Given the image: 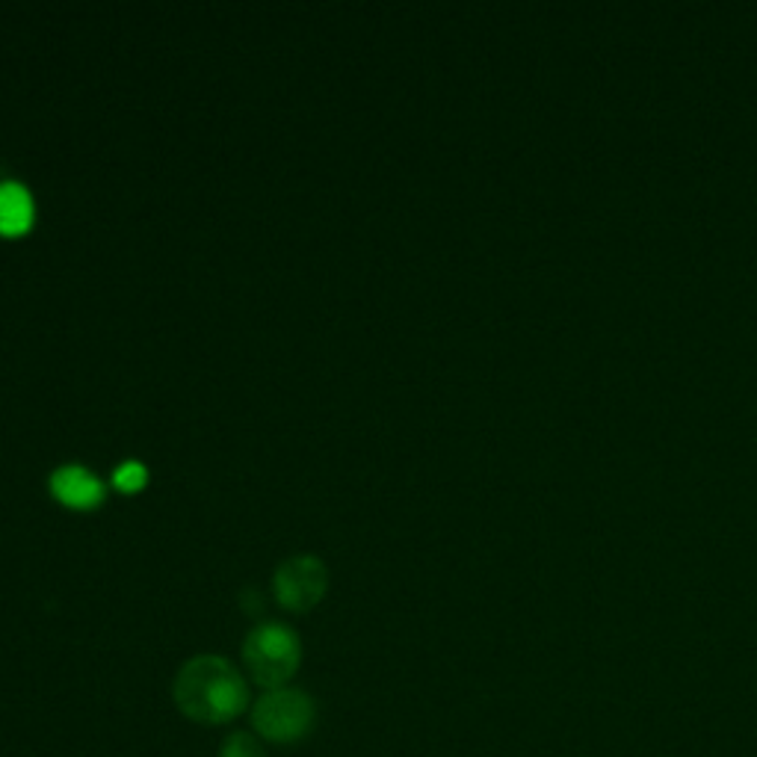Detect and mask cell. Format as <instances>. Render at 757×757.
<instances>
[{"label": "cell", "mask_w": 757, "mask_h": 757, "mask_svg": "<svg viewBox=\"0 0 757 757\" xmlns=\"http://www.w3.org/2000/svg\"><path fill=\"white\" fill-rule=\"evenodd\" d=\"M175 701L184 716L205 725L234 720L243 713L249 690L243 674L222 657H196L175 678Z\"/></svg>", "instance_id": "cell-1"}, {"label": "cell", "mask_w": 757, "mask_h": 757, "mask_svg": "<svg viewBox=\"0 0 757 757\" xmlns=\"http://www.w3.org/2000/svg\"><path fill=\"white\" fill-rule=\"evenodd\" d=\"M51 492L63 506H72V509H92V506L105 501L101 480L86 471V468H80V464H66V468L54 471Z\"/></svg>", "instance_id": "cell-5"}, {"label": "cell", "mask_w": 757, "mask_h": 757, "mask_svg": "<svg viewBox=\"0 0 757 757\" xmlns=\"http://www.w3.org/2000/svg\"><path fill=\"white\" fill-rule=\"evenodd\" d=\"M243 660L252 681L270 690H282L299 669V639L290 627L261 625L246 636Z\"/></svg>", "instance_id": "cell-2"}, {"label": "cell", "mask_w": 757, "mask_h": 757, "mask_svg": "<svg viewBox=\"0 0 757 757\" xmlns=\"http://www.w3.org/2000/svg\"><path fill=\"white\" fill-rule=\"evenodd\" d=\"M33 196L15 180L0 184V237H21L28 234L33 226Z\"/></svg>", "instance_id": "cell-6"}, {"label": "cell", "mask_w": 757, "mask_h": 757, "mask_svg": "<svg viewBox=\"0 0 757 757\" xmlns=\"http://www.w3.org/2000/svg\"><path fill=\"white\" fill-rule=\"evenodd\" d=\"M219 757H266L264 743L252 734H234L222 743V751Z\"/></svg>", "instance_id": "cell-7"}, {"label": "cell", "mask_w": 757, "mask_h": 757, "mask_svg": "<svg viewBox=\"0 0 757 757\" xmlns=\"http://www.w3.org/2000/svg\"><path fill=\"white\" fill-rule=\"evenodd\" d=\"M252 722L270 743H296L311 731L314 704L299 690H270L252 710Z\"/></svg>", "instance_id": "cell-3"}, {"label": "cell", "mask_w": 757, "mask_h": 757, "mask_svg": "<svg viewBox=\"0 0 757 757\" xmlns=\"http://www.w3.org/2000/svg\"><path fill=\"white\" fill-rule=\"evenodd\" d=\"M273 592L284 610L305 613L320 604L326 595V566L317 557H294L278 566L273 578Z\"/></svg>", "instance_id": "cell-4"}, {"label": "cell", "mask_w": 757, "mask_h": 757, "mask_svg": "<svg viewBox=\"0 0 757 757\" xmlns=\"http://www.w3.org/2000/svg\"><path fill=\"white\" fill-rule=\"evenodd\" d=\"M145 480H149V473H145V468H142L140 462H122L113 473V485L124 494L140 492L142 485H145Z\"/></svg>", "instance_id": "cell-8"}]
</instances>
